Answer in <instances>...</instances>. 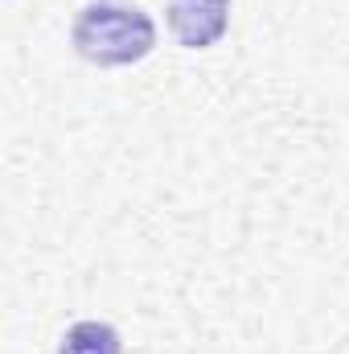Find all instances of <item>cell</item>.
Segmentation results:
<instances>
[{
	"label": "cell",
	"instance_id": "1",
	"mask_svg": "<svg viewBox=\"0 0 349 354\" xmlns=\"http://www.w3.org/2000/svg\"><path fill=\"white\" fill-rule=\"evenodd\" d=\"M157 41V25L144 8L128 0H99L87 4L74 21V46L94 66H128L140 62Z\"/></svg>",
	"mask_w": 349,
	"mask_h": 354
},
{
	"label": "cell",
	"instance_id": "2",
	"mask_svg": "<svg viewBox=\"0 0 349 354\" xmlns=\"http://www.w3.org/2000/svg\"><path fill=\"white\" fill-rule=\"evenodd\" d=\"M226 12H230V0H173L169 25L189 50H201L226 33Z\"/></svg>",
	"mask_w": 349,
	"mask_h": 354
},
{
	"label": "cell",
	"instance_id": "3",
	"mask_svg": "<svg viewBox=\"0 0 349 354\" xmlns=\"http://www.w3.org/2000/svg\"><path fill=\"white\" fill-rule=\"evenodd\" d=\"M58 354H123V346H119V334L111 326H103V322H79V326L66 330Z\"/></svg>",
	"mask_w": 349,
	"mask_h": 354
}]
</instances>
